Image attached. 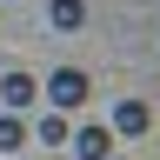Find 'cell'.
I'll list each match as a JSON object with an SVG mask.
<instances>
[{"mask_svg":"<svg viewBox=\"0 0 160 160\" xmlns=\"http://www.w3.org/2000/svg\"><path fill=\"white\" fill-rule=\"evenodd\" d=\"M33 93H40V80H33V73H20V67L0 80V107H7V113H13V107H33Z\"/></svg>","mask_w":160,"mask_h":160,"instance_id":"obj_3","label":"cell"},{"mask_svg":"<svg viewBox=\"0 0 160 160\" xmlns=\"http://www.w3.org/2000/svg\"><path fill=\"white\" fill-rule=\"evenodd\" d=\"M73 153H80V160H107V153H113V133H107V127H80V133H73Z\"/></svg>","mask_w":160,"mask_h":160,"instance_id":"obj_5","label":"cell"},{"mask_svg":"<svg viewBox=\"0 0 160 160\" xmlns=\"http://www.w3.org/2000/svg\"><path fill=\"white\" fill-rule=\"evenodd\" d=\"M47 100H53V113L87 107V73H80V67H53L47 73Z\"/></svg>","mask_w":160,"mask_h":160,"instance_id":"obj_1","label":"cell"},{"mask_svg":"<svg viewBox=\"0 0 160 160\" xmlns=\"http://www.w3.org/2000/svg\"><path fill=\"white\" fill-rule=\"evenodd\" d=\"M47 20H53L60 33H80V27H87V7H80V0H53V7H47Z\"/></svg>","mask_w":160,"mask_h":160,"instance_id":"obj_6","label":"cell"},{"mask_svg":"<svg viewBox=\"0 0 160 160\" xmlns=\"http://www.w3.org/2000/svg\"><path fill=\"white\" fill-rule=\"evenodd\" d=\"M27 147V120L20 113H0V153H20Z\"/></svg>","mask_w":160,"mask_h":160,"instance_id":"obj_7","label":"cell"},{"mask_svg":"<svg viewBox=\"0 0 160 160\" xmlns=\"http://www.w3.org/2000/svg\"><path fill=\"white\" fill-rule=\"evenodd\" d=\"M153 127V113H147V100H120L113 107V133H127V140H140Z\"/></svg>","mask_w":160,"mask_h":160,"instance_id":"obj_4","label":"cell"},{"mask_svg":"<svg viewBox=\"0 0 160 160\" xmlns=\"http://www.w3.org/2000/svg\"><path fill=\"white\" fill-rule=\"evenodd\" d=\"M27 140H40V147L60 153V147H73V120H67V113H40L33 127H27Z\"/></svg>","mask_w":160,"mask_h":160,"instance_id":"obj_2","label":"cell"},{"mask_svg":"<svg viewBox=\"0 0 160 160\" xmlns=\"http://www.w3.org/2000/svg\"><path fill=\"white\" fill-rule=\"evenodd\" d=\"M107 160H113V153H107Z\"/></svg>","mask_w":160,"mask_h":160,"instance_id":"obj_8","label":"cell"}]
</instances>
